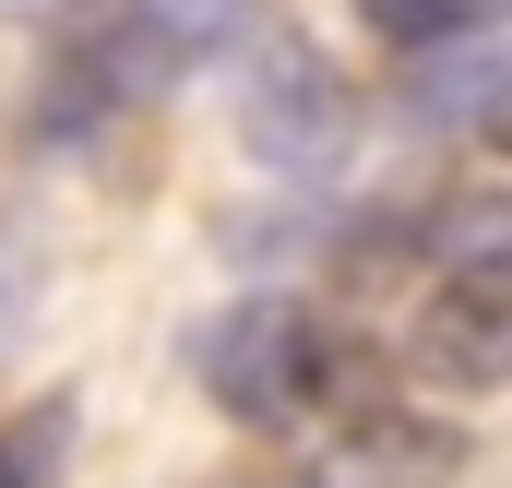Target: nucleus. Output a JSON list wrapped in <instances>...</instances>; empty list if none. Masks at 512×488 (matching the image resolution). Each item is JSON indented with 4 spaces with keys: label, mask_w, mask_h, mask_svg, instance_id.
Returning <instances> with one entry per match:
<instances>
[{
    "label": "nucleus",
    "mask_w": 512,
    "mask_h": 488,
    "mask_svg": "<svg viewBox=\"0 0 512 488\" xmlns=\"http://www.w3.org/2000/svg\"><path fill=\"white\" fill-rule=\"evenodd\" d=\"M191 369H203V393L239 417V429H310V405L334 393V369H346V346H334V322L310 310V298H227L203 334H191Z\"/></svg>",
    "instance_id": "obj_1"
},
{
    "label": "nucleus",
    "mask_w": 512,
    "mask_h": 488,
    "mask_svg": "<svg viewBox=\"0 0 512 488\" xmlns=\"http://www.w3.org/2000/svg\"><path fill=\"white\" fill-rule=\"evenodd\" d=\"M405 358L453 393H489L512 369V262H441L417 322H405Z\"/></svg>",
    "instance_id": "obj_4"
},
{
    "label": "nucleus",
    "mask_w": 512,
    "mask_h": 488,
    "mask_svg": "<svg viewBox=\"0 0 512 488\" xmlns=\"http://www.w3.org/2000/svg\"><path fill=\"white\" fill-rule=\"evenodd\" d=\"M227 72H239V143H251L274 179H334V167H346L358 96H346V72H334L310 36L251 24V36L227 48Z\"/></svg>",
    "instance_id": "obj_3"
},
{
    "label": "nucleus",
    "mask_w": 512,
    "mask_h": 488,
    "mask_svg": "<svg viewBox=\"0 0 512 488\" xmlns=\"http://www.w3.org/2000/svg\"><path fill=\"white\" fill-rule=\"evenodd\" d=\"M36 298H48V250H36V227L0 215V358H12V334L36 322Z\"/></svg>",
    "instance_id": "obj_10"
},
{
    "label": "nucleus",
    "mask_w": 512,
    "mask_h": 488,
    "mask_svg": "<svg viewBox=\"0 0 512 488\" xmlns=\"http://www.w3.org/2000/svg\"><path fill=\"white\" fill-rule=\"evenodd\" d=\"M405 96L453 131V143H501V120H512V36L501 24H465V36L405 48Z\"/></svg>",
    "instance_id": "obj_6"
},
{
    "label": "nucleus",
    "mask_w": 512,
    "mask_h": 488,
    "mask_svg": "<svg viewBox=\"0 0 512 488\" xmlns=\"http://www.w3.org/2000/svg\"><path fill=\"white\" fill-rule=\"evenodd\" d=\"M453 477H465V429L417 405H358L310 453V488H453Z\"/></svg>",
    "instance_id": "obj_5"
},
{
    "label": "nucleus",
    "mask_w": 512,
    "mask_h": 488,
    "mask_svg": "<svg viewBox=\"0 0 512 488\" xmlns=\"http://www.w3.org/2000/svg\"><path fill=\"white\" fill-rule=\"evenodd\" d=\"M429 262H512V203L501 191H453L441 227H429Z\"/></svg>",
    "instance_id": "obj_9"
},
{
    "label": "nucleus",
    "mask_w": 512,
    "mask_h": 488,
    "mask_svg": "<svg viewBox=\"0 0 512 488\" xmlns=\"http://www.w3.org/2000/svg\"><path fill=\"white\" fill-rule=\"evenodd\" d=\"M251 24H262V0H120V12L84 36L72 96H60L48 120H108V108H131V96H167V84L215 72Z\"/></svg>",
    "instance_id": "obj_2"
},
{
    "label": "nucleus",
    "mask_w": 512,
    "mask_h": 488,
    "mask_svg": "<svg viewBox=\"0 0 512 488\" xmlns=\"http://www.w3.org/2000/svg\"><path fill=\"white\" fill-rule=\"evenodd\" d=\"M72 0H0V24H60Z\"/></svg>",
    "instance_id": "obj_11"
},
{
    "label": "nucleus",
    "mask_w": 512,
    "mask_h": 488,
    "mask_svg": "<svg viewBox=\"0 0 512 488\" xmlns=\"http://www.w3.org/2000/svg\"><path fill=\"white\" fill-rule=\"evenodd\" d=\"M512 0H358V24H370V36H382L393 60H405V48H429V36H465V24H501Z\"/></svg>",
    "instance_id": "obj_8"
},
{
    "label": "nucleus",
    "mask_w": 512,
    "mask_h": 488,
    "mask_svg": "<svg viewBox=\"0 0 512 488\" xmlns=\"http://www.w3.org/2000/svg\"><path fill=\"white\" fill-rule=\"evenodd\" d=\"M84 441V393H36L24 417H0V488H60Z\"/></svg>",
    "instance_id": "obj_7"
}]
</instances>
